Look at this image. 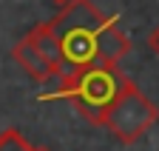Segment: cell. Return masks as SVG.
<instances>
[{"label": "cell", "instance_id": "cell-1", "mask_svg": "<svg viewBox=\"0 0 159 151\" xmlns=\"http://www.w3.org/2000/svg\"><path fill=\"white\" fill-rule=\"evenodd\" d=\"M66 71L94 66V63H119L131 51L128 34L114 17L102 14L91 0H66L60 14L48 23Z\"/></svg>", "mask_w": 159, "mask_h": 151}, {"label": "cell", "instance_id": "cell-2", "mask_svg": "<svg viewBox=\"0 0 159 151\" xmlns=\"http://www.w3.org/2000/svg\"><path fill=\"white\" fill-rule=\"evenodd\" d=\"M60 80L63 83L51 97H66L88 123L102 125L108 106L114 103V97L119 94V88L125 86L128 77L114 63H94V66L66 71Z\"/></svg>", "mask_w": 159, "mask_h": 151}, {"label": "cell", "instance_id": "cell-3", "mask_svg": "<svg viewBox=\"0 0 159 151\" xmlns=\"http://www.w3.org/2000/svg\"><path fill=\"white\" fill-rule=\"evenodd\" d=\"M156 120H159V108L131 80H125V86L119 88L114 103L108 106L105 117H102V125L122 145H134L136 140H142L156 125Z\"/></svg>", "mask_w": 159, "mask_h": 151}, {"label": "cell", "instance_id": "cell-4", "mask_svg": "<svg viewBox=\"0 0 159 151\" xmlns=\"http://www.w3.org/2000/svg\"><path fill=\"white\" fill-rule=\"evenodd\" d=\"M11 57H14V63L23 68L34 83H48V80H54V77H63V68H60L54 60H48L46 54L29 40V34L23 37V40L14 43Z\"/></svg>", "mask_w": 159, "mask_h": 151}, {"label": "cell", "instance_id": "cell-5", "mask_svg": "<svg viewBox=\"0 0 159 151\" xmlns=\"http://www.w3.org/2000/svg\"><path fill=\"white\" fill-rule=\"evenodd\" d=\"M0 151H40V145H31L17 128L0 131Z\"/></svg>", "mask_w": 159, "mask_h": 151}, {"label": "cell", "instance_id": "cell-6", "mask_svg": "<svg viewBox=\"0 0 159 151\" xmlns=\"http://www.w3.org/2000/svg\"><path fill=\"white\" fill-rule=\"evenodd\" d=\"M148 49L159 57V23H156V26L151 29V34H148Z\"/></svg>", "mask_w": 159, "mask_h": 151}, {"label": "cell", "instance_id": "cell-7", "mask_svg": "<svg viewBox=\"0 0 159 151\" xmlns=\"http://www.w3.org/2000/svg\"><path fill=\"white\" fill-rule=\"evenodd\" d=\"M54 3H66V0H54Z\"/></svg>", "mask_w": 159, "mask_h": 151}, {"label": "cell", "instance_id": "cell-8", "mask_svg": "<svg viewBox=\"0 0 159 151\" xmlns=\"http://www.w3.org/2000/svg\"><path fill=\"white\" fill-rule=\"evenodd\" d=\"M40 151H48V148H40Z\"/></svg>", "mask_w": 159, "mask_h": 151}]
</instances>
